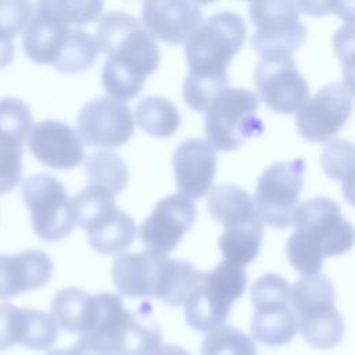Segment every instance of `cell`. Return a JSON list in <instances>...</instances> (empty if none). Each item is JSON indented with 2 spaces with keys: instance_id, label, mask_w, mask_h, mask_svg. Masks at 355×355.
<instances>
[{
  "instance_id": "obj_12",
  "label": "cell",
  "mask_w": 355,
  "mask_h": 355,
  "mask_svg": "<svg viewBox=\"0 0 355 355\" xmlns=\"http://www.w3.org/2000/svg\"><path fill=\"white\" fill-rule=\"evenodd\" d=\"M254 83L261 100L275 112L294 114L309 98V86L291 54H263L257 62Z\"/></svg>"
},
{
  "instance_id": "obj_16",
  "label": "cell",
  "mask_w": 355,
  "mask_h": 355,
  "mask_svg": "<svg viewBox=\"0 0 355 355\" xmlns=\"http://www.w3.org/2000/svg\"><path fill=\"white\" fill-rule=\"evenodd\" d=\"M197 208L191 198L176 193L162 198L139 227L148 252L166 257L194 225Z\"/></svg>"
},
{
  "instance_id": "obj_7",
  "label": "cell",
  "mask_w": 355,
  "mask_h": 355,
  "mask_svg": "<svg viewBox=\"0 0 355 355\" xmlns=\"http://www.w3.org/2000/svg\"><path fill=\"white\" fill-rule=\"evenodd\" d=\"M245 286V269L229 261L219 262L211 272H200L198 282L184 302L187 324L198 331L222 326Z\"/></svg>"
},
{
  "instance_id": "obj_19",
  "label": "cell",
  "mask_w": 355,
  "mask_h": 355,
  "mask_svg": "<svg viewBox=\"0 0 355 355\" xmlns=\"http://www.w3.org/2000/svg\"><path fill=\"white\" fill-rule=\"evenodd\" d=\"M216 150L202 139L182 141L172 157L176 184L189 198L204 196L212 186L216 171Z\"/></svg>"
},
{
  "instance_id": "obj_17",
  "label": "cell",
  "mask_w": 355,
  "mask_h": 355,
  "mask_svg": "<svg viewBox=\"0 0 355 355\" xmlns=\"http://www.w3.org/2000/svg\"><path fill=\"white\" fill-rule=\"evenodd\" d=\"M28 147L37 161L54 169H71L85 159L78 133L60 121H42L26 136Z\"/></svg>"
},
{
  "instance_id": "obj_10",
  "label": "cell",
  "mask_w": 355,
  "mask_h": 355,
  "mask_svg": "<svg viewBox=\"0 0 355 355\" xmlns=\"http://www.w3.org/2000/svg\"><path fill=\"white\" fill-rule=\"evenodd\" d=\"M304 173L305 161L302 158L272 164L261 173L254 204L262 222L277 229L293 225L304 186Z\"/></svg>"
},
{
  "instance_id": "obj_20",
  "label": "cell",
  "mask_w": 355,
  "mask_h": 355,
  "mask_svg": "<svg viewBox=\"0 0 355 355\" xmlns=\"http://www.w3.org/2000/svg\"><path fill=\"white\" fill-rule=\"evenodd\" d=\"M202 11L198 3L186 0L144 1L141 19L146 31L157 39L178 44L200 25Z\"/></svg>"
},
{
  "instance_id": "obj_39",
  "label": "cell",
  "mask_w": 355,
  "mask_h": 355,
  "mask_svg": "<svg viewBox=\"0 0 355 355\" xmlns=\"http://www.w3.org/2000/svg\"><path fill=\"white\" fill-rule=\"evenodd\" d=\"M150 355H190L184 348L175 345V344H166V345H159L154 352Z\"/></svg>"
},
{
  "instance_id": "obj_34",
  "label": "cell",
  "mask_w": 355,
  "mask_h": 355,
  "mask_svg": "<svg viewBox=\"0 0 355 355\" xmlns=\"http://www.w3.org/2000/svg\"><path fill=\"white\" fill-rule=\"evenodd\" d=\"M51 8L71 26L86 25L98 18L101 14L103 1L86 0V1H49Z\"/></svg>"
},
{
  "instance_id": "obj_26",
  "label": "cell",
  "mask_w": 355,
  "mask_h": 355,
  "mask_svg": "<svg viewBox=\"0 0 355 355\" xmlns=\"http://www.w3.org/2000/svg\"><path fill=\"white\" fill-rule=\"evenodd\" d=\"M58 337V326L50 313L32 308L15 306L12 315V338L33 351H46Z\"/></svg>"
},
{
  "instance_id": "obj_21",
  "label": "cell",
  "mask_w": 355,
  "mask_h": 355,
  "mask_svg": "<svg viewBox=\"0 0 355 355\" xmlns=\"http://www.w3.org/2000/svg\"><path fill=\"white\" fill-rule=\"evenodd\" d=\"M69 31L71 26L51 8L49 1H39L22 31L24 51L37 64L54 65Z\"/></svg>"
},
{
  "instance_id": "obj_5",
  "label": "cell",
  "mask_w": 355,
  "mask_h": 355,
  "mask_svg": "<svg viewBox=\"0 0 355 355\" xmlns=\"http://www.w3.org/2000/svg\"><path fill=\"white\" fill-rule=\"evenodd\" d=\"M71 202L76 223L85 229L93 250L115 254L126 250L135 240V220L116 207L114 194L108 190L87 186L75 194Z\"/></svg>"
},
{
  "instance_id": "obj_23",
  "label": "cell",
  "mask_w": 355,
  "mask_h": 355,
  "mask_svg": "<svg viewBox=\"0 0 355 355\" xmlns=\"http://www.w3.org/2000/svg\"><path fill=\"white\" fill-rule=\"evenodd\" d=\"M164 255L148 251L119 254L111 268L112 282L123 297L153 298Z\"/></svg>"
},
{
  "instance_id": "obj_13",
  "label": "cell",
  "mask_w": 355,
  "mask_h": 355,
  "mask_svg": "<svg viewBox=\"0 0 355 355\" xmlns=\"http://www.w3.org/2000/svg\"><path fill=\"white\" fill-rule=\"evenodd\" d=\"M211 216L225 226L220 243H248L262 240L263 222L254 198L240 186L222 183L211 187L207 197Z\"/></svg>"
},
{
  "instance_id": "obj_37",
  "label": "cell",
  "mask_w": 355,
  "mask_h": 355,
  "mask_svg": "<svg viewBox=\"0 0 355 355\" xmlns=\"http://www.w3.org/2000/svg\"><path fill=\"white\" fill-rule=\"evenodd\" d=\"M15 305L0 302V352L14 345L12 338V315Z\"/></svg>"
},
{
  "instance_id": "obj_11",
  "label": "cell",
  "mask_w": 355,
  "mask_h": 355,
  "mask_svg": "<svg viewBox=\"0 0 355 355\" xmlns=\"http://www.w3.org/2000/svg\"><path fill=\"white\" fill-rule=\"evenodd\" d=\"M255 26L251 46L263 54H293L306 39L295 1H252L248 6Z\"/></svg>"
},
{
  "instance_id": "obj_6",
  "label": "cell",
  "mask_w": 355,
  "mask_h": 355,
  "mask_svg": "<svg viewBox=\"0 0 355 355\" xmlns=\"http://www.w3.org/2000/svg\"><path fill=\"white\" fill-rule=\"evenodd\" d=\"M258 96L243 87H225L205 108L204 132L207 141L220 151L239 148L245 140L263 132V122L257 116Z\"/></svg>"
},
{
  "instance_id": "obj_22",
  "label": "cell",
  "mask_w": 355,
  "mask_h": 355,
  "mask_svg": "<svg viewBox=\"0 0 355 355\" xmlns=\"http://www.w3.org/2000/svg\"><path fill=\"white\" fill-rule=\"evenodd\" d=\"M53 275V261L40 250L0 254V300H10L24 291L44 286Z\"/></svg>"
},
{
  "instance_id": "obj_1",
  "label": "cell",
  "mask_w": 355,
  "mask_h": 355,
  "mask_svg": "<svg viewBox=\"0 0 355 355\" xmlns=\"http://www.w3.org/2000/svg\"><path fill=\"white\" fill-rule=\"evenodd\" d=\"M244 19L233 11H218L190 33L184 53L189 72L183 83L186 104L205 111L212 97L229 83L227 67L245 42Z\"/></svg>"
},
{
  "instance_id": "obj_3",
  "label": "cell",
  "mask_w": 355,
  "mask_h": 355,
  "mask_svg": "<svg viewBox=\"0 0 355 355\" xmlns=\"http://www.w3.org/2000/svg\"><path fill=\"white\" fill-rule=\"evenodd\" d=\"M293 225L295 230L287 240L286 254L291 266L304 276L318 275L326 257L341 255L354 244V226L329 197H313L300 204Z\"/></svg>"
},
{
  "instance_id": "obj_38",
  "label": "cell",
  "mask_w": 355,
  "mask_h": 355,
  "mask_svg": "<svg viewBox=\"0 0 355 355\" xmlns=\"http://www.w3.org/2000/svg\"><path fill=\"white\" fill-rule=\"evenodd\" d=\"M14 37L0 32V69L6 68L14 58Z\"/></svg>"
},
{
  "instance_id": "obj_40",
  "label": "cell",
  "mask_w": 355,
  "mask_h": 355,
  "mask_svg": "<svg viewBox=\"0 0 355 355\" xmlns=\"http://www.w3.org/2000/svg\"><path fill=\"white\" fill-rule=\"evenodd\" d=\"M46 355H78L76 349L73 347L69 348H57V349H51L49 351Z\"/></svg>"
},
{
  "instance_id": "obj_4",
  "label": "cell",
  "mask_w": 355,
  "mask_h": 355,
  "mask_svg": "<svg viewBox=\"0 0 355 355\" xmlns=\"http://www.w3.org/2000/svg\"><path fill=\"white\" fill-rule=\"evenodd\" d=\"M334 298L333 283L320 273L304 276L291 287L297 329L312 348L330 349L344 336V320L334 305Z\"/></svg>"
},
{
  "instance_id": "obj_28",
  "label": "cell",
  "mask_w": 355,
  "mask_h": 355,
  "mask_svg": "<svg viewBox=\"0 0 355 355\" xmlns=\"http://www.w3.org/2000/svg\"><path fill=\"white\" fill-rule=\"evenodd\" d=\"M85 173L89 186L108 190L114 196L125 189L129 172L125 161L112 151H97L85 164Z\"/></svg>"
},
{
  "instance_id": "obj_14",
  "label": "cell",
  "mask_w": 355,
  "mask_h": 355,
  "mask_svg": "<svg viewBox=\"0 0 355 355\" xmlns=\"http://www.w3.org/2000/svg\"><path fill=\"white\" fill-rule=\"evenodd\" d=\"M351 111L352 87L343 82H331L319 89L295 112V126L304 139L324 141L338 133Z\"/></svg>"
},
{
  "instance_id": "obj_35",
  "label": "cell",
  "mask_w": 355,
  "mask_h": 355,
  "mask_svg": "<svg viewBox=\"0 0 355 355\" xmlns=\"http://www.w3.org/2000/svg\"><path fill=\"white\" fill-rule=\"evenodd\" d=\"M33 11V4L28 1L0 0V32L14 37L25 29Z\"/></svg>"
},
{
  "instance_id": "obj_32",
  "label": "cell",
  "mask_w": 355,
  "mask_h": 355,
  "mask_svg": "<svg viewBox=\"0 0 355 355\" xmlns=\"http://www.w3.org/2000/svg\"><path fill=\"white\" fill-rule=\"evenodd\" d=\"M32 129L29 107L17 97L0 98V135L24 141Z\"/></svg>"
},
{
  "instance_id": "obj_18",
  "label": "cell",
  "mask_w": 355,
  "mask_h": 355,
  "mask_svg": "<svg viewBox=\"0 0 355 355\" xmlns=\"http://www.w3.org/2000/svg\"><path fill=\"white\" fill-rule=\"evenodd\" d=\"M114 355H150L162 341V331L153 318L148 301L136 311H128L114 323L103 337Z\"/></svg>"
},
{
  "instance_id": "obj_24",
  "label": "cell",
  "mask_w": 355,
  "mask_h": 355,
  "mask_svg": "<svg viewBox=\"0 0 355 355\" xmlns=\"http://www.w3.org/2000/svg\"><path fill=\"white\" fill-rule=\"evenodd\" d=\"M58 329L76 334H92L98 319L97 294L90 295L78 287H65L51 300L50 313Z\"/></svg>"
},
{
  "instance_id": "obj_2",
  "label": "cell",
  "mask_w": 355,
  "mask_h": 355,
  "mask_svg": "<svg viewBox=\"0 0 355 355\" xmlns=\"http://www.w3.org/2000/svg\"><path fill=\"white\" fill-rule=\"evenodd\" d=\"M98 50L105 53L101 83L108 97L125 103L136 97L159 64V49L143 24L125 11H110L96 29Z\"/></svg>"
},
{
  "instance_id": "obj_15",
  "label": "cell",
  "mask_w": 355,
  "mask_h": 355,
  "mask_svg": "<svg viewBox=\"0 0 355 355\" xmlns=\"http://www.w3.org/2000/svg\"><path fill=\"white\" fill-rule=\"evenodd\" d=\"M76 129L87 146L119 147L133 135V112L125 103L111 97H96L79 111Z\"/></svg>"
},
{
  "instance_id": "obj_31",
  "label": "cell",
  "mask_w": 355,
  "mask_h": 355,
  "mask_svg": "<svg viewBox=\"0 0 355 355\" xmlns=\"http://www.w3.org/2000/svg\"><path fill=\"white\" fill-rule=\"evenodd\" d=\"M322 166L331 179H338L345 189L352 187L354 146L344 139L329 140L322 153Z\"/></svg>"
},
{
  "instance_id": "obj_33",
  "label": "cell",
  "mask_w": 355,
  "mask_h": 355,
  "mask_svg": "<svg viewBox=\"0 0 355 355\" xmlns=\"http://www.w3.org/2000/svg\"><path fill=\"white\" fill-rule=\"evenodd\" d=\"M22 143L0 135V196L11 191L22 175Z\"/></svg>"
},
{
  "instance_id": "obj_27",
  "label": "cell",
  "mask_w": 355,
  "mask_h": 355,
  "mask_svg": "<svg viewBox=\"0 0 355 355\" xmlns=\"http://www.w3.org/2000/svg\"><path fill=\"white\" fill-rule=\"evenodd\" d=\"M137 125L151 136L169 137L180 125L178 107L161 96L143 97L135 110Z\"/></svg>"
},
{
  "instance_id": "obj_30",
  "label": "cell",
  "mask_w": 355,
  "mask_h": 355,
  "mask_svg": "<svg viewBox=\"0 0 355 355\" xmlns=\"http://www.w3.org/2000/svg\"><path fill=\"white\" fill-rule=\"evenodd\" d=\"M201 355H257V347L237 327L222 324L207 333L201 343Z\"/></svg>"
},
{
  "instance_id": "obj_29",
  "label": "cell",
  "mask_w": 355,
  "mask_h": 355,
  "mask_svg": "<svg viewBox=\"0 0 355 355\" xmlns=\"http://www.w3.org/2000/svg\"><path fill=\"white\" fill-rule=\"evenodd\" d=\"M97 55L96 39L86 31L71 29L53 67L65 73H76L90 68Z\"/></svg>"
},
{
  "instance_id": "obj_36",
  "label": "cell",
  "mask_w": 355,
  "mask_h": 355,
  "mask_svg": "<svg viewBox=\"0 0 355 355\" xmlns=\"http://www.w3.org/2000/svg\"><path fill=\"white\" fill-rule=\"evenodd\" d=\"M73 347L79 355H114L107 341L94 334H82Z\"/></svg>"
},
{
  "instance_id": "obj_9",
  "label": "cell",
  "mask_w": 355,
  "mask_h": 355,
  "mask_svg": "<svg viewBox=\"0 0 355 355\" xmlns=\"http://www.w3.org/2000/svg\"><path fill=\"white\" fill-rule=\"evenodd\" d=\"M22 198L31 211L32 229L44 241H58L76 226L65 186L53 175L36 173L22 182Z\"/></svg>"
},
{
  "instance_id": "obj_25",
  "label": "cell",
  "mask_w": 355,
  "mask_h": 355,
  "mask_svg": "<svg viewBox=\"0 0 355 355\" xmlns=\"http://www.w3.org/2000/svg\"><path fill=\"white\" fill-rule=\"evenodd\" d=\"M200 272L187 261L164 257L158 269V276L153 298L161 300L171 306L184 305L198 282Z\"/></svg>"
},
{
  "instance_id": "obj_8",
  "label": "cell",
  "mask_w": 355,
  "mask_h": 355,
  "mask_svg": "<svg viewBox=\"0 0 355 355\" xmlns=\"http://www.w3.org/2000/svg\"><path fill=\"white\" fill-rule=\"evenodd\" d=\"M251 301L252 338L268 347L288 344L297 333L288 282L276 273L262 275L251 287Z\"/></svg>"
}]
</instances>
